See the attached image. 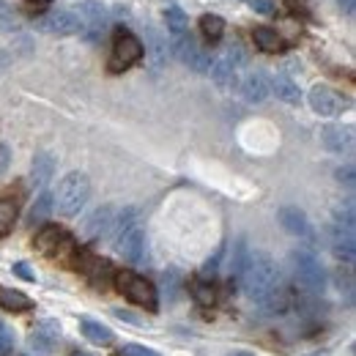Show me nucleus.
Masks as SVG:
<instances>
[{"label": "nucleus", "instance_id": "obj_3", "mask_svg": "<svg viewBox=\"0 0 356 356\" xmlns=\"http://www.w3.org/2000/svg\"><path fill=\"white\" fill-rule=\"evenodd\" d=\"M113 227H115V250L129 264H140L145 258V233H143V227L137 222V211L127 209L118 217V225L113 222Z\"/></svg>", "mask_w": 356, "mask_h": 356}, {"label": "nucleus", "instance_id": "obj_36", "mask_svg": "<svg viewBox=\"0 0 356 356\" xmlns=\"http://www.w3.org/2000/svg\"><path fill=\"white\" fill-rule=\"evenodd\" d=\"M49 3H52V0H25V6H28V8H36V11L49 8Z\"/></svg>", "mask_w": 356, "mask_h": 356}, {"label": "nucleus", "instance_id": "obj_29", "mask_svg": "<svg viewBox=\"0 0 356 356\" xmlns=\"http://www.w3.org/2000/svg\"><path fill=\"white\" fill-rule=\"evenodd\" d=\"M165 19H168V31H170V33H176V31H186V28H189L186 14H184L178 6H170V8L165 11Z\"/></svg>", "mask_w": 356, "mask_h": 356}, {"label": "nucleus", "instance_id": "obj_21", "mask_svg": "<svg viewBox=\"0 0 356 356\" xmlns=\"http://www.w3.org/2000/svg\"><path fill=\"white\" fill-rule=\"evenodd\" d=\"M252 39H255V44L261 47L264 52H282L285 49L282 36L277 31H271V28H255L252 31Z\"/></svg>", "mask_w": 356, "mask_h": 356}, {"label": "nucleus", "instance_id": "obj_10", "mask_svg": "<svg viewBox=\"0 0 356 356\" xmlns=\"http://www.w3.org/2000/svg\"><path fill=\"white\" fill-rule=\"evenodd\" d=\"M277 220H280V225H282L291 236L312 241V225L302 209H296V206H282V209L277 211Z\"/></svg>", "mask_w": 356, "mask_h": 356}, {"label": "nucleus", "instance_id": "obj_37", "mask_svg": "<svg viewBox=\"0 0 356 356\" xmlns=\"http://www.w3.org/2000/svg\"><path fill=\"white\" fill-rule=\"evenodd\" d=\"M340 8L346 11V14H354L356 8V0H340Z\"/></svg>", "mask_w": 356, "mask_h": 356}, {"label": "nucleus", "instance_id": "obj_28", "mask_svg": "<svg viewBox=\"0 0 356 356\" xmlns=\"http://www.w3.org/2000/svg\"><path fill=\"white\" fill-rule=\"evenodd\" d=\"M17 220V203L14 200H0V236H6Z\"/></svg>", "mask_w": 356, "mask_h": 356}, {"label": "nucleus", "instance_id": "obj_26", "mask_svg": "<svg viewBox=\"0 0 356 356\" xmlns=\"http://www.w3.org/2000/svg\"><path fill=\"white\" fill-rule=\"evenodd\" d=\"M148 42H151V52H148L151 66H154V69H162V66L168 63V42H162L154 31H148Z\"/></svg>", "mask_w": 356, "mask_h": 356}, {"label": "nucleus", "instance_id": "obj_38", "mask_svg": "<svg viewBox=\"0 0 356 356\" xmlns=\"http://www.w3.org/2000/svg\"><path fill=\"white\" fill-rule=\"evenodd\" d=\"M233 356H252V354H244V351H238V354H233Z\"/></svg>", "mask_w": 356, "mask_h": 356}, {"label": "nucleus", "instance_id": "obj_15", "mask_svg": "<svg viewBox=\"0 0 356 356\" xmlns=\"http://www.w3.org/2000/svg\"><path fill=\"white\" fill-rule=\"evenodd\" d=\"M332 250L340 261H354V230L351 227H343V225H334L332 227Z\"/></svg>", "mask_w": 356, "mask_h": 356}, {"label": "nucleus", "instance_id": "obj_40", "mask_svg": "<svg viewBox=\"0 0 356 356\" xmlns=\"http://www.w3.org/2000/svg\"><path fill=\"white\" fill-rule=\"evenodd\" d=\"M3 329H6V326H3V321H0V332H3Z\"/></svg>", "mask_w": 356, "mask_h": 356}, {"label": "nucleus", "instance_id": "obj_12", "mask_svg": "<svg viewBox=\"0 0 356 356\" xmlns=\"http://www.w3.org/2000/svg\"><path fill=\"white\" fill-rule=\"evenodd\" d=\"M241 96L250 102V104H261L268 99V80L264 72H252L244 77L241 83Z\"/></svg>", "mask_w": 356, "mask_h": 356}, {"label": "nucleus", "instance_id": "obj_2", "mask_svg": "<svg viewBox=\"0 0 356 356\" xmlns=\"http://www.w3.org/2000/svg\"><path fill=\"white\" fill-rule=\"evenodd\" d=\"M88 197H90L88 176L80 173V170H72V173H66V176L60 178L58 195H55L52 200L58 203V211H60L63 217H77V214L86 209Z\"/></svg>", "mask_w": 356, "mask_h": 356}, {"label": "nucleus", "instance_id": "obj_9", "mask_svg": "<svg viewBox=\"0 0 356 356\" xmlns=\"http://www.w3.org/2000/svg\"><path fill=\"white\" fill-rule=\"evenodd\" d=\"M39 31H44L49 36H72V33L83 31V22H80V17H74L69 11H52L39 19Z\"/></svg>", "mask_w": 356, "mask_h": 356}, {"label": "nucleus", "instance_id": "obj_16", "mask_svg": "<svg viewBox=\"0 0 356 356\" xmlns=\"http://www.w3.org/2000/svg\"><path fill=\"white\" fill-rule=\"evenodd\" d=\"M113 220H115V214H113L110 206L96 209L88 220H86V236H88V238H99V236L110 233V230H113Z\"/></svg>", "mask_w": 356, "mask_h": 356}, {"label": "nucleus", "instance_id": "obj_8", "mask_svg": "<svg viewBox=\"0 0 356 356\" xmlns=\"http://www.w3.org/2000/svg\"><path fill=\"white\" fill-rule=\"evenodd\" d=\"M36 247H39L44 255H55V258H63V255H69V252L74 250L72 238H69L66 230L58 227V225H47L44 230L36 236Z\"/></svg>", "mask_w": 356, "mask_h": 356}, {"label": "nucleus", "instance_id": "obj_35", "mask_svg": "<svg viewBox=\"0 0 356 356\" xmlns=\"http://www.w3.org/2000/svg\"><path fill=\"white\" fill-rule=\"evenodd\" d=\"M340 181H346V186H354V168H346V170H340L337 173Z\"/></svg>", "mask_w": 356, "mask_h": 356}, {"label": "nucleus", "instance_id": "obj_5", "mask_svg": "<svg viewBox=\"0 0 356 356\" xmlns=\"http://www.w3.org/2000/svg\"><path fill=\"white\" fill-rule=\"evenodd\" d=\"M291 264H293L296 280H299L310 293H323V288H326V271H323L321 261L312 255L310 250H296V252L291 255Z\"/></svg>", "mask_w": 356, "mask_h": 356}, {"label": "nucleus", "instance_id": "obj_13", "mask_svg": "<svg viewBox=\"0 0 356 356\" xmlns=\"http://www.w3.org/2000/svg\"><path fill=\"white\" fill-rule=\"evenodd\" d=\"M80 14H83V19H86V25H83V31H88V39H99V36H104V8L99 6V3H83V8H80Z\"/></svg>", "mask_w": 356, "mask_h": 356}, {"label": "nucleus", "instance_id": "obj_22", "mask_svg": "<svg viewBox=\"0 0 356 356\" xmlns=\"http://www.w3.org/2000/svg\"><path fill=\"white\" fill-rule=\"evenodd\" d=\"M0 307H6V310H11V312H25L33 307V302H31L25 293H19V291L0 288Z\"/></svg>", "mask_w": 356, "mask_h": 356}, {"label": "nucleus", "instance_id": "obj_23", "mask_svg": "<svg viewBox=\"0 0 356 356\" xmlns=\"http://www.w3.org/2000/svg\"><path fill=\"white\" fill-rule=\"evenodd\" d=\"M80 329H83V334L88 337L90 343H99V346L113 343V332H110L104 323H96V321H90V318H83V321H80Z\"/></svg>", "mask_w": 356, "mask_h": 356}, {"label": "nucleus", "instance_id": "obj_25", "mask_svg": "<svg viewBox=\"0 0 356 356\" xmlns=\"http://www.w3.org/2000/svg\"><path fill=\"white\" fill-rule=\"evenodd\" d=\"M200 31H203V36H206V39L220 42V39H222V33H225L222 17H217V14H203V17H200Z\"/></svg>", "mask_w": 356, "mask_h": 356}, {"label": "nucleus", "instance_id": "obj_27", "mask_svg": "<svg viewBox=\"0 0 356 356\" xmlns=\"http://www.w3.org/2000/svg\"><path fill=\"white\" fill-rule=\"evenodd\" d=\"M247 264H250V250H247V241L238 238V241H236V250H233V261H230V274L241 277Z\"/></svg>", "mask_w": 356, "mask_h": 356}, {"label": "nucleus", "instance_id": "obj_24", "mask_svg": "<svg viewBox=\"0 0 356 356\" xmlns=\"http://www.w3.org/2000/svg\"><path fill=\"white\" fill-rule=\"evenodd\" d=\"M52 195L47 192V189H42V195L36 197V203L31 206V214H28V225H39V222H44L47 217L52 214Z\"/></svg>", "mask_w": 356, "mask_h": 356}, {"label": "nucleus", "instance_id": "obj_30", "mask_svg": "<svg viewBox=\"0 0 356 356\" xmlns=\"http://www.w3.org/2000/svg\"><path fill=\"white\" fill-rule=\"evenodd\" d=\"M192 293H195V299H197L200 305H214V302H217V291H214L211 282H195V285H192Z\"/></svg>", "mask_w": 356, "mask_h": 356}, {"label": "nucleus", "instance_id": "obj_6", "mask_svg": "<svg viewBox=\"0 0 356 356\" xmlns=\"http://www.w3.org/2000/svg\"><path fill=\"white\" fill-rule=\"evenodd\" d=\"M143 58V44L140 39L132 36L129 31H118L115 33V44H113V55H110V72H127Z\"/></svg>", "mask_w": 356, "mask_h": 356}, {"label": "nucleus", "instance_id": "obj_33", "mask_svg": "<svg viewBox=\"0 0 356 356\" xmlns=\"http://www.w3.org/2000/svg\"><path fill=\"white\" fill-rule=\"evenodd\" d=\"M14 271H17L22 280H28V282H36V274L28 268V264H17V266H14Z\"/></svg>", "mask_w": 356, "mask_h": 356}, {"label": "nucleus", "instance_id": "obj_4", "mask_svg": "<svg viewBox=\"0 0 356 356\" xmlns=\"http://www.w3.org/2000/svg\"><path fill=\"white\" fill-rule=\"evenodd\" d=\"M115 285H118V291L134 302V305H140V307H145V310H156L159 307V299H156V288L145 280V277H140V274H134V271H121L118 277H115Z\"/></svg>", "mask_w": 356, "mask_h": 356}, {"label": "nucleus", "instance_id": "obj_19", "mask_svg": "<svg viewBox=\"0 0 356 356\" xmlns=\"http://www.w3.org/2000/svg\"><path fill=\"white\" fill-rule=\"evenodd\" d=\"M211 80L220 86V88H233L236 86V66H233V60L227 58V55H222V58H217L214 63H211Z\"/></svg>", "mask_w": 356, "mask_h": 356}, {"label": "nucleus", "instance_id": "obj_39", "mask_svg": "<svg viewBox=\"0 0 356 356\" xmlns=\"http://www.w3.org/2000/svg\"><path fill=\"white\" fill-rule=\"evenodd\" d=\"M72 356H90V354H72Z\"/></svg>", "mask_w": 356, "mask_h": 356}, {"label": "nucleus", "instance_id": "obj_34", "mask_svg": "<svg viewBox=\"0 0 356 356\" xmlns=\"http://www.w3.org/2000/svg\"><path fill=\"white\" fill-rule=\"evenodd\" d=\"M252 6H255V11H261V14H274L271 0H252Z\"/></svg>", "mask_w": 356, "mask_h": 356}, {"label": "nucleus", "instance_id": "obj_17", "mask_svg": "<svg viewBox=\"0 0 356 356\" xmlns=\"http://www.w3.org/2000/svg\"><path fill=\"white\" fill-rule=\"evenodd\" d=\"M52 170H55V159H52V154H36L33 156V170H31V184H33V189H47V184H49V178H52Z\"/></svg>", "mask_w": 356, "mask_h": 356}, {"label": "nucleus", "instance_id": "obj_11", "mask_svg": "<svg viewBox=\"0 0 356 356\" xmlns=\"http://www.w3.org/2000/svg\"><path fill=\"white\" fill-rule=\"evenodd\" d=\"M58 334H60V326L55 321H42L33 334H31V343H33V351L39 356H47L52 351V346L58 343Z\"/></svg>", "mask_w": 356, "mask_h": 356}, {"label": "nucleus", "instance_id": "obj_1", "mask_svg": "<svg viewBox=\"0 0 356 356\" xmlns=\"http://www.w3.org/2000/svg\"><path fill=\"white\" fill-rule=\"evenodd\" d=\"M247 299L264 305L271 293L280 291V266L268 255H250V264L238 277Z\"/></svg>", "mask_w": 356, "mask_h": 356}, {"label": "nucleus", "instance_id": "obj_32", "mask_svg": "<svg viewBox=\"0 0 356 356\" xmlns=\"http://www.w3.org/2000/svg\"><path fill=\"white\" fill-rule=\"evenodd\" d=\"M11 346H14V337H11V332H0V356L3 354H8L11 351Z\"/></svg>", "mask_w": 356, "mask_h": 356}, {"label": "nucleus", "instance_id": "obj_7", "mask_svg": "<svg viewBox=\"0 0 356 356\" xmlns=\"http://www.w3.org/2000/svg\"><path fill=\"white\" fill-rule=\"evenodd\" d=\"M307 99H310L312 113L321 115V118H334V115H340V113L346 110L343 96H340L337 90H332L329 86H315Z\"/></svg>", "mask_w": 356, "mask_h": 356}, {"label": "nucleus", "instance_id": "obj_18", "mask_svg": "<svg viewBox=\"0 0 356 356\" xmlns=\"http://www.w3.org/2000/svg\"><path fill=\"white\" fill-rule=\"evenodd\" d=\"M77 266H80V271L88 277V280H93L96 285H107V277H110V264L107 261H102V258H93V255H80V261H77Z\"/></svg>", "mask_w": 356, "mask_h": 356}, {"label": "nucleus", "instance_id": "obj_31", "mask_svg": "<svg viewBox=\"0 0 356 356\" xmlns=\"http://www.w3.org/2000/svg\"><path fill=\"white\" fill-rule=\"evenodd\" d=\"M121 356H159V354L151 351V348H145V346L132 343V346H124V348H121Z\"/></svg>", "mask_w": 356, "mask_h": 356}, {"label": "nucleus", "instance_id": "obj_20", "mask_svg": "<svg viewBox=\"0 0 356 356\" xmlns=\"http://www.w3.org/2000/svg\"><path fill=\"white\" fill-rule=\"evenodd\" d=\"M271 90H274V96H277L280 102H285V104H299V102H302L299 86H296L291 77H285V74H277V77L271 80Z\"/></svg>", "mask_w": 356, "mask_h": 356}, {"label": "nucleus", "instance_id": "obj_14", "mask_svg": "<svg viewBox=\"0 0 356 356\" xmlns=\"http://www.w3.org/2000/svg\"><path fill=\"white\" fill-rule=\"evenodd\" d=\"M321 140H323V145L329 151L343 154V151H348L354 145V132H351V127H326L321 132Z\"/></svg>", "mask_w": 356, "mask_h": 356}]
</instances>
